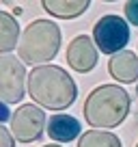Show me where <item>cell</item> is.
Returning <instances> with one entry per match:
<instances>
[{
  "mask_svg": "<svg viewBox=\"0 0 138 147\" xmlns=\"http://www.w3.org/2000/svg\"><path fill=\"white\" fill-rule=\"evenodd\" d=\"M65 59H67L69 67L74 69V71L88 74L97 65V46L93 41V37H88V35L74 37L67 46Z\"/></svg>",
  "mask_w": 138,
  "mask_h": 147,
  "instance_id": "obj_7",
  "label": "cell"
},
{
  "mask_svg": "<svg viewBox=\"0 0 138 147\" xmlns=\"http://www.w3.org/2000/svg\"><path fill=\"white\" fill-rule=\"evenodd\" d=\"M136 147H138V143H136Z\"/></svg>",
  "mask_w": 138,
  "mask_h": 147,
  "instance_id": "obj_18",
  "label": "cell"
},
{
  "mask_svg": "<svg viewBox=\"0 0 138 147\" xmlns=\"http://www.w3.org/2000/svg\"><path fill=\"white\" fill-rule=\"evenodd\" d=\"M84 119L93 130H112L129 113V95L119 84H99L84 100Z\"/></svg>",
  "mask_w": 138,
  "mask_h": 147,
  "instance_id": "obj_2",
  "label": "cell"
},
{
  "mask_svg": "<svg viewBox=\"0 0 138 147\" xmlns=\"http://www.w3.org/2000/svg\"><path fill=\"white\" fill-rule=\"evenodd\" d=\"M93 41H95L97 50L104 54H117L123 52L129 41V26L121 15L108 13L99 18L93 26Z\"/></svg>",
  "mask_w": 138,
  "mask_h": 147,
  "instance_id": "obj_4",
  "label": "cell"
},
{
  "mask_svg": "<svg viewBox=\"0 0 138 147\" xmlns=\"http://www.w3.org/2000/svg\"><path fill=\"white\" fill-rule=\"evenodd\" d=\"M0 147H15V138L2 123H0Z\"/></svg>",
  "mask_w": 138,
  "mask_h": 147,
  "instance_id": "obj_14",
  "label": "cell"
},
{
  "mask_svg": "<svg viewBox=\"0 0 138 147\" xmlns=\"http://www.w3.org/2000/svg\"><path fill=\"white\" fill-rule=\"evenodd\" d=\"M136 95H138V87H136Z\"/></svg>",
  "mask_w": 138,
  "mask_h": 147,
  "instance_id": "obj_17",
  "label": "cell"
},
{
  "mask_svg": "<svg viewBox=\"0 0 138 147\" xmlns=\"http://www.w3.org/2000/svg\"><path fill=\"white\" fill-rule=\"evenodd\" d=\"M26 91L39 108L65 110L76 102L78 87L74 78L58 65H39L28 71Z\"/></svg>",
  "mask_w": 138,
  "mask_h": 147,
  "instance_id": "obj_1",
  "label": "cell"
},
{
  "mask_svg": "<svg viewBox=\"0 0 138 147\" xmlns=\"http://www.w3.org/2000/svg\"><path fill=\"white\" fill-rule=\"evenodd\" d=\"M46 130H48V136L52 141H58V143H69L74 138L80 136V121L71 115H52L46 123Z\"/></svg>",
  "mask_w": 138,
  "mask_h": 147,
  "instance_id": "obj_9",
  "label": "cell"
},
{
  "mask_svg": "<svg viewBox=\"0 0 138 147\" xmlns=\"http://www.w3.org/2000/svg\"><path fill=\"white\" fill-rule=\"evenodd\" d=\"M46 113L37 104H22L11 115V136L17 143L39 141L46 130Z\"/></svg>",
  "mask_w": 138,
  "mask_h": 147,
  "instance_id": "obj_6",
  "label": "cell"
},
{
  "mask_svg": "<svg viewBox=\"0 0 138 147\" xmlns=\"http://www.w3.org/2000/svg\"><path fill=\"white\" fill-rule=\"evenodd\" d=\"M7 119H11V110L5 102H0V123H5Z\"/></svg>",
  "mask_w": 138,
  "mask_h": 147,
  "instance_id": "obj_15",
  "label": "cell"
},
{
  "mask_svg": "<svg viewBox=\"0 0 138 147\" xmlns=\"http://www.w3.org/2000/svg\"><path fill=\"white\" fill-rule=\"evenodd\" d=\"M60 28L54 20H35L24 28L17 43V56L24 65H46L58 54Z\"/></svg>",
  "mask_w": 138,
  "mask_h": 147,
  "instance_id": "obj_3",
  "label": "cell"
},
{
  "mask_svg": "<svg viewBox=\"0 0 138 147\" xmlns=\"http://www.w3.org/2000/svg\"><path fill=\"white\" fill-rule=\"evenodd\" d=\"M19 24L7 11H0V54H9L19 43Z\"/></svg>",
  "mask_w": 138,
  "mask_h": 147,
  "instance_id": "obj_11",
  "label": "cell"
},
{
  "mask_svg": "<svg viewBox=\"0 0 138 147\" xmlns=\"http://www.w3.org/2000/svg\"><path fill=\"white\" fill-rule=\"evenodd\" d=\"M108 71L117 82H123V84L136 82L138 80V54L132 50H123V52L112 54L110 61H108Z\"/></svg>",
  "mask_w": 138,
  "mask_h": 147,
  "instance_id": "obj_8",
  "label": "cell"
},
{
  "mask_svg": "<svg viewBox=\"0 0 138 147\" xmlns=\"http://www.w3.org/2000/svg\"><path fill=\"white\" fill-rule=\"evenodd\" d=\"M78 147H123L121 138L108 130H88L80 136Z\"/></svg>",
  "mask_w": 138,
  "mask_h": 147,
  "instance_id": "obj_12",
  "label": "cell"
},
{
  "mask_svg": "<svg viewBox=\"0 0 138 147\" xmlns=\"http://www.w3.org/2000/svg\"><path fill=\"white\" fill-rule=\"evenodd\" d=\"M26 67L15 54H0V102L17 104L26 93Z\"/></svg>",
  "mask_w": 138,
  "mask_h": 147,
  "instance_id": "obj_5",
  "label": "cell"
},
{
  "mask_svg": "<svg viewBox=\"0 0 138 147\" xmlns=\"http://www.w3.org/2000/svg\"><path fill=\"white\" fill-rule=\"evenodd\" d=\"M43 147H60V145H43Z\"/></svg>",
  "mask_w": 138,
  "mask_h": 147,
  "instance_id": "obj_16",
  "label": "cell"
},
{
  "mask_svg": "<svg viewBox=\"0 0 138 147\" xmlns=\"http://www.w3.org/2000/svg\"><path fill=\"white\" fill-rule=\"evenodd\" d=\"M123 13H125V20H129V24L138 26V0L125 2V7H123Z\"/></svg>",
  "mask_w": 138,
  "mask_h": 147,
  "instance_id": "obj_13",
  "label": "cell"
},
{
  "mask_svg": "<svg viewBox=\"0 0 138 147\" xmlns=\"http://www.w3.org/2000/svg\"><path fill=\"white\" fill-rule=\"evenodd\" d=\"M91 7L86 0H43V9L58 20H74L80 18L84 11Z\"/></svg>",
  "mask_w": 138,
  "mask_h": 147,
  "instance_id": "obj_10",
  "label": "cell"
}]
</instances>
